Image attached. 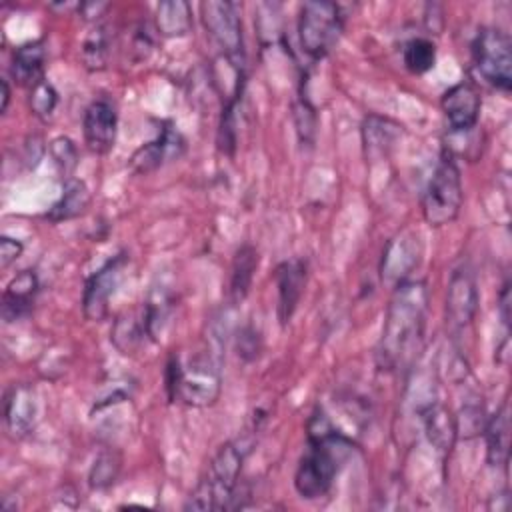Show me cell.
<instances>
[{"label":"cell","mask_w":512,"mask_h":512,"mask_svg":"<svg viewBox=\"0 0 512 512\" xmlns=\"http://www.w3.org/2000/svg\"><path fill=\"white\" fill-rule=\"evenodd\" d=\"M350 446L352 442L338 432L328 416L318 408L308 420V448L294 474L296 492L306 500L324 496L330 490Z\"/></svg>","instance_id":"7a4b0ae2"},{"label":"cell","mask_w":512,"mask_h":512,"mask_svg":"<svg viewBox=\"0 0 512 512\" xmlns=\"http://www.w3.org/2000/svg\"><path fill=\"white\" fill-rule=\"evenodd\" d=\"M166 390L170 400H180L186 406H210L220 396V370L206 356H198L186 366L172 358L166 370Z\"/></svg>","instance_id":"277c9868"},{"label":"cell","mask_w":512,"mask_h":512,"mask_svg":"<svg viewBox=\"0 0 512 512\" xmlns=\"http://www.w3.org/2000/svg\"><path fill=\"white\" fill-rule=\"evenodd\" d=\"M24 250V244L20 240H14L10 236H2L0 238V266L8 268L12 262H16L20 258Z\"/></svg>","instance_id":"d6a6232c"},{"label":"cell","mask_w":512,"mask_h":512,"mask_svg":"<svg viewBox=\"0 0 512 512\" xmlns=\"http://www.w3.org/2000/svg\"><path fill=\"white\" fill-rule=\"evenodd\" d=\"M402 62L408 72L412 74H424L432 70L436 64V46L428 38H412L410 42L404 44L402 50Z\"/></svg>","instance_id":"484cf974"},{"label":"cell","mask_w":512,"mask_h":512,"mask_svg":"<svg viewBox=\"0 0 512 512\" xmlns=\"http://www.w3.org/2000/svg\"><path fill=\"white\" fill-rule=\"evenodd\" d=\"M422 416H424V430L428 440L440 452H448L456 440V420L450 414V410L438 402H432L422 412Z\"/></svg>","instance_id":"7402d4cb"},{"label":"cell","mask_w":512,"mask_h":512,"mask_svg":"<svg viewBox=\"0 0 512 512\" xmlns=\"http://www.w3.org/2000/svg\"><path fill=\"white\" fill-rule=\"evenodd\" d=\"M84 142L90 152L106 154L116 142L118 112L108 98H98L88 104L82 120Z\"/></svg>","instance_id":"7c38bea8"},{"label":"cell","mask_w":512,"mask_h":512,"mask_svg":"<svg viewBox=\"0 0 512 512\" xmlns=\"http://www.w3.org/2000/svg\"><path fill=\"white\" fill-rule=\"evenodd\" d=\"M250 450V440H230L218 448L210 460L206 474L190 494L186 508L192 510H224L234 500L242 464Z\"/></svg>","instance_id":"3957f363"},{"label":"cell","mask_w":512,"mask_h":512,"mask_svg":"<svg viewBox=\"0 0 512 512\" xmlns=\"http://www.w3.org/2000/svg\"><path fill=\"white\" fill-rule=\"evenodd\" d=\"M428 308L426 284L420 280H402L396 284L386 318L382 336L378 342V364L386 370H398L406 366L414 352L420 348L424 336V320Z\"/></svg>","instance_id":"6da1fadb"},{"label":"cell","mask_w":512,"mask_h":512,"mask_svg":"<svg viewBox=\"0 0 512 512\" xmlns=\"http://www.w3.org/2000/svg\"><path fill=\"white\" fill-rule=\"evenodd\" d=\"M36 414H38V402L34 388L26 384H14L6 392L4 400V422L14 438L26 436L34 424H36Z\"/></svg>","instance_id":"5bb4252c"},{"label":"cell","mask_w":512,"mask_h":512,"mask_svg":"<svg viewBox=\"0 0 512 512\" xmlns=\"http://www.w3.org/2000/svg\"><path fill=\"white\" fill-rule=\"evenodd\" d=\"M182 148H184L182 136L170 124H166L160 130L156 140L144 144L142 148H138L134 152V156L130 158V166L138 174H148V172L156 170L158 166H162L164 160L178 158Z\"/></svg>","instance_id":"2e32d148"},{"label":"cell","mask_w":512,"mask_h":512,"mask_svg":"<svg viewBox=\"0 0 512 512\" xmlns=\"http://www.w3.org/2000/svg\"><path fill=\"white\" fill-rule=\"evenodd\" d=\"M0 86H2V104H0V112L4 114L6 108H8V102H10V88H8V82H6V80H2Z\"/></svg>","instance_id":"836d02e7"},{"label":"cell","mask_w":512,"mask_h":512,"mask_svg":"<svg viewBox=\"0 0 512 512\" xmlns=\"http://www.w3.org/2000/svg\"><path fill=\"white\" fill-rule=\"evenodd\" d=\"M306 284V264L302 260H286L276 268L278 286V320L282 326L294 316Z\"/></svg>","instance_id":"9a60e30c"},{"label":"cell","mask_w":512,"mask_h":512,"mask_svg":"<svg viewBox=\"0 0 512 512\" xmlns=\"http://www.w3.org/2000/svg\"><path fill=\"white\" fill-rule=\"evenodd\" d=\"M474 72L490 86L510 92L512 88V42L500 28H482L472 42Z\"/></svg>","instance_id":"52a82bcc"},{"label":"cell","mask_w":512,"mask_h":512,"mask_svg":"<svg viewBox=\"0 0 512 512\" xmlns=\"http://www.w3.org/2000/svg\"><path fill=\"white\" fill-rule=\"evenodd\" d=\"M440 106L452 134H466L478 124L482 100L474 84L458 82L442 94Z\"/></svg>","instance_id":"8fae6325"},{"label":"cell","mask_w":512,"mask_h":512,"mask_svg":"<svg viewBox=\"0 0 512 512\" xmlns=\"http://www.w3.org/2000/svg\"><path fill=\"white\" fill-rule=\"evenodd\" d=\"M146 338H152V336H150L144 306L140 310L120 314L116 318L114 326H112V332H110L112 344L122 354H136Z\"/></svg>","instance_id":"d6986e66"},{"label":"cell","mask_w":512,"mask_h":512,"mask_svg":"<svg viewBox=\"0 0 512 512\" xmlns=\"http://www.w3.org/2000/svg\"><path fill=\"white\" fill-rule=\"evenodd\" d=\"M464 200L462 176L454 154L442 152L434 174L422 194V216L428 226L440 228L450 224L460 214Z\"/></svg>","instance_id":"5b68a950"},{"label":"cell","mask_w":512,"mask_h":512,"mask_svg":"<svg viewBox=\"0 0 512 512\" xmlns=\"http://www.w3.org/2000/svg\"><path fill=\"white\" fill-rule=\"evenodd\" d=\"M50 152H52V158H54L58 170L62 172V176H66V180L72 178L70 174L74 172V168L78 164V150H76L74 142L66 136H58L50 142Z\"/></svg>","instance_id":"f546056e"},{"label":"cell","mask_w":512,"mask_h":512,"mask_svg":"<svg viewBox=\"0 0 512 512\" xmlns=\"http://www.w3.org/2000/svg\"><path fill=\"white\" fill-rule=\"evenodd\" d=\"M28 104H30V110L34 112V116H38V118H42V120H48V118L54 114V110H56L58 92H56V88L44 78V80H40L36 86L30 88Z\"/></svg>","instance_id":"83f0119b"},{"label":"cell","mask_w":512,"mask_h":512,"mask_svg":"<svg viewBox=\"0 0 512 512\" xmlns=\"http://www.w3.org/2000/svg\"><path fill=\"white\" fill-rule=\"evenodd\" d=\"M258 268V252L254 246L244 244L238 248L234 262H232V274H230V296L234 302H240L246 298L252 286L254 272Z\"/></svg>","instance_id":"d4e9b609"},{"label":"cell","mask_w":512,"mask_h":512,"mask_svg":"<svg viewBox=\"0 0 512 512\" xmlns=\"http://www.w3.org/2000/svg\"><path fill=\"white\" fill-rule=\"evenodd\" d=\"M44 62H46V48L42 40H32L22 46H18L12 54L10 74L16 80V84L32 88L40 80H44Z\"/></svg>","instance_id":"ac0fdd59"},{"label":"cell","mask_w":512,"mask_h":512,"mask_svg":"<svg viewBox=\"0 0 512 512\" xmlns=\"http://www.w3.org/2000/svg\"><path fill=\"white\" fill-rule=\"evenodd\" d=\"M294 120H296V132H298L300 140L310 144L314 140V132H316V114L306 98H300L294 104Z\"/></svg>","instance_id":"1f68e13d"},{"label":"cell","mask_w":512,"mask_h":512,"mask_svg":"<svg viewBox=\"0 0 512 512\" xmlns=\"http://www.w3.org/2000/svg\"><path fill=\"white\" fill-rule=\"evenodd\" d=\"M486 458L492 466H506L510 454V416L508 402H504L484 424Z\"/></svg>","instance_id":"ffe728a7"},{"label":"cell","mask_w":512,"mask_h":512,"mask_svg":"<svg viewBox=\"0 0 512 512\" xmlns=\"http://www.w3.org/2000/svg\"><path fill=\"white\" fill-rule=\"evenodd\" d=\"M456 420V436L462 438H474L484 430V412L478 404H468L462 408L460 416Z\"/></svg>","instance_id":"4dcf8cb0"},{"label":"cell","mask_w":512,"mask_h":512,"mask_svg":"<svg viewBox=\"0 0 512 512\" xmlns=\"http://www.w3.org/2000/svg\"><path fill=\"white\" fill-rule=\"evenodd\" d=\"M420 258V242L418 234L402 232L394 240L388 242L382 258V280L400 284L410 270L418 264Z\"/></svg>","instance_id":"4fadbf2b"},{"label":"cell","mask_w":512,"mask_h":512,"mask_svg":"<svg viewBox=\"0 0 512 512\" xmlns=\"http://www.w3.org/2000/svg\"><path fill=\"white\" fill-rule=\"evenodd\" d=\"M202 24L214 44L220 48L226 62L244 70V36L236 4L222 0H208L200 4Z\"/></svg>","instance_id":"ba28073f"},{"label":"cell","mask_w":512,"mask_h":512,"mask_svg":"<svg viewBox=\"0 0 512 512\" xmlns=\"http://www.w3.org/2000/svg\"><path fill=\"white\" fill-rule=\"evenodd\" d=\"M118 472H120V458L114 452H102L90 468V476H88L90 486L96 490L108 488L110 484H114Z\"/></svg>","instance_id":"f1b7e54d"},{"label":"cell","mask_w":512,"mask_h":512,"mask_svg":"<svg viewBox=\"0 0 512 512\" xmlns=\"http://www.w3.org/2000/svg\"><path fill=\"white\" fill-rule=\"evenodd\" d=\"M478 310V286L476 276L468 264L458 266L448 282L446 290V320L452 328L468 326Z\"/></svg>","instance_id":"30bf717a"},{"label":"cell","mask_w":512,"mask_h":512,"mask_svg":"<svg viewBox=\"0 0 512 512\" xmlns=\"http://www.w3.org/2000/svg\"><path fill=\"white\" fill-rule=\"evenodd\" d=\"M124 266H126V254H116L88 278L84 296H82V310L88 320L100 322L106 318L108 302L116 292V286L120 284Z\"/></svg>","instance_id":"9c48e42d"},{"label":"cell","mask_w":512,"mask_h":512,"mask_svg":"<svg viewBox=\"0 0 512 512\" xmlns=\"http://www.w3.org/2000/svg\"><path fill=\"white\" fill-rule=\"evenodd\" d=\"M400 128L396 122L380 116H368L362 126V142L368 158H384L394 148Z\"/></svg>","instance_id":"44dd1931"},{"label":"cell","mask_w":512,"mask_h":512,"mask_svg":"<svg viewBox=\"0 0 512 512\" xmlns=\"http://www.w3.org/2000/svg\"><path fill=\"white\" fill-rule=\"evenodd\" d=\"M88 206H90L88 186L82 180H78V178H68L64 182L60 200L50 208L46 218L52 220V222L70 220V218H76V216L84 214Z\"/></svg>","instance_id":"603a6c76"},{"label":"cell","mask_w":512,"mask_h":512,"mask_svg":"<svg viewBox=\"0 0 512 512\" xmlns=\"http://www.w3.org/2000/svg\"><path fill=\"white\" fill-rule=\"evenodd\" d=\"M156 28L166 38L186 36L192 28V10L184 0H168L156 6Z\"/></svg>","instance_id":"cb8c5ba5"},{"label":"cell","mask_w":512,"mask_h":512,"mask_svg":"<svg viewBox=\"0 0 512 512\" xmlns=\"http://www.w3.org/2000/svg\"><path fill=\"white\" fill-rule=\"evenodd\" d=\"M344 30V16L340 6L334 2H306L300 8L298 18V38L302 50L320 60L328 56Z\"/></svg>","instance_id":"8992f818"},{"label":"cell","mask_w":512,"mask_h":512,"mask_svg":"<svg viewBox=\"0 0 512 512\" xmlns=\"http://www.w3.org/2000/svg\"><path fill=\"white\" fill-rule=\"evenodd\" d=\"M38 294V276L34 270L18 272L2 294V318L4 322H16L30 314L34 298Z\"/></svg>","instance_id":"e0dca14e"},{"label":"cell","mask_w":512,"mask_h":512,"mask_svg":"<svg viewBox=\"0 0 512 512\" xmlns=\"http://www.w3.org/2000/svg\"><path fill=\"white\" fill-rule=\"evenodd\" d=\"M108 58V34L104 26H96L84 40L82 60L88 70H102Z\"/></svg>","instance_id":"4316f807"}]
</instances>
